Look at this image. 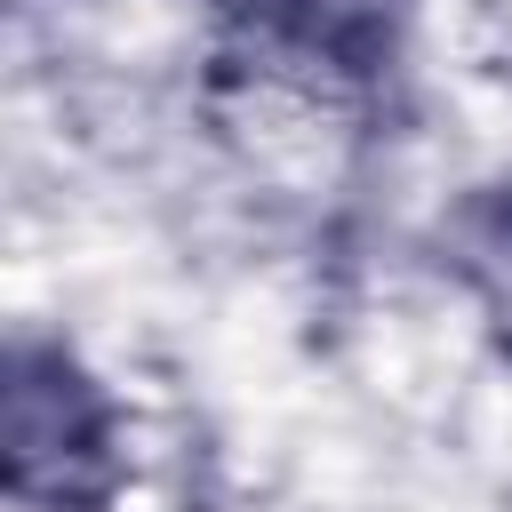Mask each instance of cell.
I'll use <instances>...</instances> for the list:
<instances>
[{"instance_id": "cell-1", "label": "cell", "mask_w": 512, "mask_h": 512, "mask_svg": "<svg viewBox=\"0 0 512 512\" xmlns=\"http://www.w3.org/2000/svg\"><path fill=\"white\" fill-rule=\"evenodd\" d=\"M8 488L56 512H80L112 488V408L48 344L8 352Z\"/></svg>"}, {"instance_id": "cell-2", "label": "cell", "mask_w": 512, "mask_h": 512, "mask_svg": "<svg viewBox=\"0 0 512 512\" xmlns=\"http://www.w3.org/2000/svg\"><path fill=\"white\" fill-rule=\"evenodd\" d=\"M240 16H256L264 32H288V40H304V48H360V40H376V24H384V0H232Z\"/></svg>"}, {"instance_id": "cell-3", "label": "cell", "mask_w": 512, "mask_h": 512, "mask_svg": "<svg viewBox=\"0 0 512 512\" xmlns=\"http://www.w3.org/2000/svg\"><path fill=\"white\" fill-rule=\"evenodd\" d=\"M464 264L488 288V304L512 320V200L504 192L480 200V208H464Z\"/></svg>"}]
</instances>
